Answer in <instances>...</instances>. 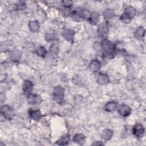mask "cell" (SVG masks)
<instances>
[{
	"mask_svg": "<svg viewBox=\"0 0 146 146\" xmlns=\"http://www.w3.org/2000/svg\"><path fill=\"white\" fill-rule=\"evenodd\" d=\"M64 95V89L61 86H57L54 88V99L58 103H61L63 100Z\"/></svg>",
	"mask_w": 146,
	"mask_h": 146,
	"instance_id": "1",
	"label": "cell"
},
{
	"mask_svg": "<svg viewBox=\"0 0 146 146\" xmlns=\"http://www.w3.org/2000/svg\"><path fill=\"white\" fill-rule=\"evenodd\" d=\"M136 14V10L132 7H127L122 16V19L123 20H128L132 19Z\"/></svg>",
	"mask_w": 146,
	"mask_h": 146,
	"instance_id": "2",
	"label": "cell"
},
{
	"mask_svg": "<svg viewBox=\"0 0 146 146\" xmlns=\"http://www.w3.org/2000/svg\"><path fill=\"white\" fill-rule=\"evenodd\" d=\"M101 45L104 50L108 53H112L115 50L114 44L109 40H104Z\"/></svg>",
	"mask_w": 146,
	"mask_h": 146,
	"instance_id": "3",
	"label": "cell"
},
{
	"mask_svg": "<svg viewBox=\"0 0 146 146\" xmlns=\"http://www.w3.org/2000/svg\"><path fill=\"white\" fill-rule=\"evenodd\" d=\"M1 112L4 116L8 119H11L13 116V110L9 106H4L1 108Z\"/></svg>",
	"mask_w": 146,
	"mask_h": 146,
	"instance_id": "4",
	"label": "cell"
},
{
	"mask_svg": "<svg viewBox=\"0 0 146 146\" xmlns=\"http://www.w3.org/2000/svg\"><path fill=\"white\" fill-rule=\"evenodd\" d=\"M133 133L138 137H141L144 133V128L141 124H136L132 129Z\"/></svg>",
	"mask_w": 146,
	"mask_h": 146,
	"instance_id": "5",
	"label": "cell"
},
{
	"mask_svg": "<svg viewBox=\"0 0 146 146\" xmlns=\"http://www.w3.org/2000/svg\"><path fill=\"white\" fill-rule=\"evenodd\" d=\"M119 114L123 116H127L131 113V108L126 104L121 105L118 109Z\"/></svg>",
	"mask_w": 146,
	"mask_h": 146,
	"instance_id": "6",
	"label": "cell"
},
{
	"mask_svg": "<svg viewBox=\"0 0 146 146\" xmlns=\"http://www.w3.org/2000/svg\"><path fill=\"white\" fill-rule=\"evenodd\" d=\"M33 90V83L29 80L24 81L23 84V91L26 94H30Z\"/></svg>",
	"mask_w": 146,
	"mask_h": 146,
	"instance_id": "7",
	"label": "cell"
},
{
	"mask_svg": "<svg viewBox=\"0 0 146 146\" xmlns=\"http://www.w3.org/2000/svg\"><path fill=\"white\" fill-rule=\"evenodd\" d=\"M63 37L68 41L71 42L73 41L74 33V31L70 29L65 30L62 33Z\"/></svg>",
	"mask_w": 146,
	"mask_h": 146,
	"instance_id": "8",
	"label": "cell"
},
{
	"mask_svg": "<svg viewBox=\"0 0 146 146\" xmlns=\"http://www.w3.org/2000/svg\"><path fill=\"white\" fill-rule=\"evenodd\" d=\"M108 26L104 22L100 24L98 26V32L99 34L101 36H104L106 34H107L108 33Z\"/></svg>",
	"mask_w": 146,
	"mask_h": 146,
	"instance_id": "9",
	"label": "cell"
},
{
	"mask_svg": "<svg viewBox=\"0 0 146 146\" xmlns=\"http://www.w3.org/2000/svg\"><path fill=\"white\" fill-rule=\"evenodd\" d=\"M28 100L30 104H36L41 102V98L38 95H30L28 97Z\"/></svg>",
	"mask_w": 146,
	"mask_h": 146,
	"instance_id": "10",
	"label": "cell"
},
{
	"mask_svg": "<svg viewBox=\"0 0 146 146\" xmlns=\"http://www.w3.org/2000/svg\"><path fill=\"white\" fill-rule=\"evenodd\" d=\"M100 63L97 60H93L91 62L90 64V69L93 72H96L99 70L100 68Z\"/></svg>",
	"mask_w": 146,
	"mask_h": 146,
	"instance_id": "11",
	"label": "cell"
},
{
	"mask_svg": "<svg viewBox=\"0 0 146 146\" xmlns=\"http://www.w3.org/2000/svg\"><path fill=\"white\" fill-rule=\"evenodd\" d=\"M118 107V103L115 101H111L107 103L105 106L104 109L108 112H111L115 110Z\"/></svg>",
	"mask_w": 146,
	"mask_h": 146,
	"instance_id": "12",
	"label": "cell"
},
{
	"mask_svg": "<svg viewBox=\"0 0 146 146\" xmlns=\"http://www.w3.org/2000/svg\"><path fill=\"white\" fill-rule=\"evenodd\" d=\"M97 82L100 85H104L107 83L109 82V78L108 77L104 74H99V75L98 77Z\"/></svg>",
	"mask_w": 146,
	"mask_h": 146,
	"instance_id": "13",
	"label": "cell"
},
{
	"mask_svg": "<svg viewBox=\"0 0 146 146\" xmlns=\"http://www.w3.org/2000/svg\"><path fill=\"white\" fill-rule=\"evenodd\" d=\"M29 115L30 118L34 120H38L42 116L41 112L39 110H30Z\"/></svg>",
	"mask_w": 146,
	"mask_h": 146,
	"instance_id": "14",
	"label": "cell"
},
{
	"mask_svg": "<svg viewBox=\"0 0 146 146\" xmlns=\"http://www.w3.org/2000/svg\"><path fill=\"white\" fill-rule=\"evenodd\" d=\"M73 140L78 144H82L85 140V136L83 134L78 133L74 136Z\"/></svg>",
	"mask_w": 146,
	"mask_h": 146,
	"instance_id": "15",
	"label": "cell"
},
{
	"mask_svg": "<svg viewBox=\"0 0 146 146\" xmlns=\"http://www.w3.org/2000/svg\"><path fill=\"white\" fill-rule=\"evenodd\" d=\"M113 135V132L111 129H105L102 133V138L105 140H110Z\"/></svg>",
	"mask_w": 146,
	"mask_h": 146,
	"instance_id": "16",
	"label": "cell"
},
{
	"mask_svg": "<svg viewBox=\"0 0 146 146\" xmlns=\"http://www.w3.org/2000/svg\"><path fill=\"white\" fill-rule=\"evenodd\" d=\"M99 18V15L96 12H93V13H91L89 16V20H90L91 23H92L93 24H95L98 22Z\"/></svg>",
	"mask_w": 146,
	"mask_h": 146,
	"instance_id": "17",
	"label": "cell"
},
{
	"mask_svg": "<svg viewBox=\"0 0 146 146\" xmlns=\"http://www.w3.org/2000/svg\"><path fill=\"white\" fill-rule=\"evenodd\" d=\"M144 34H145V29L143 27L138 28L135 32V36L137 38H141L144 36Z\"/></svg>",
	"mask_w": 146,
	"mask_h": 146,
	"instance_id": "18",
	"label": "cell"
},
{
	"mask_svg": "<svg viewBox=\"0 0 146 146\" xmlns=\"http://www.w3.org/2000/svg\"><path fill=\"white\" fill-rule=\"evenodd\" d=\"M29 28L30 30L33 32H37L38 31L40 26L37 22L36 21H32L29 24Z\"/></svg>",
	"mask_w": 146,
	"mask_h": 146,
	"instance_id": "19",
	"label": "cell"
},
{
	"mask_svg": "<svg viewBox=\"0 0 146 146\" xmlns=\"http://www.w3.org/2000/svg\"><path fill=\"white\" fill-rule=\"evenodd\" d=\"M104 17L106 20L112 19L115 16V13L113 11L110 9H107L104 12Z\"/></svg>",
	"mask_w": 146,
	"mask_h": 146,
	"instance_id": "20",
	"label": "cell"
},
{
	"mask_svg": "<svg viewBox=\"0 0 146 146\" xmlns=\"http://www.w3.org/2000/svg\"><path fill=\"white\" fill-rule=\"evenodd\" d=\"M70 141V136L67 135L62 136L59 139L58 141V143L59 145H66Z\"/></svg>",
	"mask_w": 146,
	"mask_h": 146,
	"instance_id": "21",
	"label": "cell"
},
{
	"mask_svg": "<svg viewBox=\"0 0 146 146\" xmlns=\"http://www.w3.org/2000/svg\"><path fill=\"white\" fill-rule=\"evenodd\" d=\"M36 53L41 57H45L46 54V50L44 47H40L36 50Z\"/></svg>",
	"mask_w": 146,
	"mask_h": 146,
	"instance_id": "22",
	"label": "cell"
},
{
	"mask_svg": "<svg viewBox=\"0 0 146 146\" xmlns=\"http://www.w3.org/2000/svg\"><path fill=\"white\" fill-rule=\"evenodd\" d=\"M20 54H19V52H13L12 54H11V56L12 57V58L15 60L16 59H18L20 58Z\"/></svg>",
	"mask_w": 146,
	"mask_h": 146,
	"instance_id": "23",
	"label": "cell"
},
{
	"mask_svg": "<svg viewBox=\"0 0 146 146\" xmlns=\"http://www.w3.org/2000/svg\"><path fill=\"white\" fill-rule=\"evenodd\" d=\"M94 48L96 51H99L102 48V45L99 42H96L93 45Z\"/></svg>",
	"mask_w": 146,
	"mask_h": 146,
	"instance_id": "24",
	"label": "cell"
},
{
	"mask_svg": "<svg viewBox=\"0 0 146 146\" xmlns=\"http://www.w3.org/2000/svg\"><path fill=\"white\" fill-rule=\"evenodd\" d=\"M55 38V36L53 34H49L46 36V39L48 41H52Z\"/></svg>",
	"mask_w": 146,
	"mask_h": 146,
	"instance_id": "25",
	"label": "cell"
},
{
	"mask_svg": "<svg viewBox=\"0 0 146 146\" xmlns=\"http://www.w3.org/2000/svg\"><path fill=\"white\" fill-rule=\"evenodd\" d=\"M74 83H77V85H79V83H81L82 81L81 79V78H79L78 76H77L76 77L74 78V80H73Z\"/></svg>",
	"mask_w": 146,
	"mask_h": 146,
	"instance_id": "26",
	"label": "cell"
}]
</instances>
